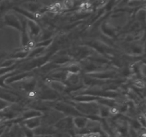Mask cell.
Masks as SVG:
<instances>
[{"label": "cell", "mask_w": 146, "mask_h": 137, "mask_svg": "<svg viewBox=\"0 0 146 137\" xmlns=\"http://www.w3.org/2000/svg\"><path fill=\"white\" fill-rule=\"evenodd\" d=\"M88 118L82 116H78L73 118V124L74 126L76 127L78 130H83L86 128L87 123L88 121Z\"/></svg>", "instance_id": "3957f363"}, {"label": "cell", "mask_w": 146, "mask_h": 137, "mask_svg": "<svg viewBox=\"0 0 146 137\" xmlns=\"http://www.w3.org/2000/svg\"><path fill=\"white\" fill-rule=\"evenodd\" d=\"M54 126L57 130H60V131L72 129L74 127V124H73V118H71V117L61 118V119H59L57 122L54 124Z\"/></svg>", "instance_id": "6da1fadb"}, {"label": "cell", "mask_w": 146, "mask_h": 137, "mask_svg": "<svg viewBox=\"0 0 146 137\" xmlns=\"http://www.w3.org/2000/svg\"><path fill=\"white\" fill-rule=\"evenodd\" d=\"M64 5L66 8L68 9L72 7V1L71 0H64Z\"/></svg>", "instance_id": "9c48e42d"}, {"label": "cell", "mask_w": 146, "mask_h": 137, "mask_svg": "<svg viewBox=\"0 0 146 137\" xmlns=\"http://www.w3.org/2000/svg\"><path fill=\"white\" fill-rule=\"evenodd\" d=\"M108 111H109V114H111V115H116V114H118V108H115V107H111L108 109Z\"/></svg>", "instance_id": "52a82bcc"}, {"label": "cell", "mask_w": 146, "mask_h": 137, "mask_svg": "<svg viewBox=\"0 0 146 137\" xmlns=\"http://www.w3.org/2000/svg\"><path fill=\"white\" fill-rule=\"evenodd\" d=\"M133 84L134 85H135L140 88H143L145 87V81L142 79H135Z\"/></svg>", "instance_id": "5b68a950"}, {"label": "cell", "mask_w": 146, "mask_h": 137, "mask_svg": "<svg viewBox=\"0 0 146 137\" xmlns=\"http://www.w3.org/2000/svg\"><path fill=\"white\" fill-rule=\"evenodd\" d=\"M42 120L40 117H34V118H29V119L23 121V126L27 127L31 130H34L41 125Z\"/></svg>", "instance_id": "7a4b0ae2"}, {"label": "cell", "mask_w": 146, "mask_h": 137, "mask_svg": "<svg viewBox=\"0 0 146 137\" xmlns=\"http://www.w3.org/2000/svg\"><path fill=\"white\" fill-rule=\"evenodd\" d=\"M138 121L139 123V124L141 125V126L143 127V128H145V117L144 115H139L138 116Z\"/></svg>", "instance_id": "8992f818"}, {"label": "cell", "mask_w": 146, "mask_h": 137, "mask_svg": "<svg viewBox=\"0 0 146 137\" xmlns=\"http://www.w3.org/2000/svg\"><path fill=\"white\" fill-rule=\"evenodd\" d=\"M106 0H101V1H100V5H104L106 4Z\"/></svg>", "instance_id": "7c38bea8"}, {"label": "cell", "mask_w": 146, "mask_h": 137, "mask_svg": "<svg viewBox=\"0 0 146 137\" xmlns=\"http://www.w3.org/2000/svg\"><path fill=\"white\" fill-rule=\"evenodd\" d=\"M54 6H55L56 8H58V9H60L61 8V3H59V2H56L55 4H54Z\"/></svg>", "instance_id": "8fae6325"}, {"label": "cell", "mask_w": 146, "mask_h": 137, "mask_svg": "<svg viewBox=\"0 0 146 137\" xmlns=\"http://www.w3.org/2000/svg\"><path fill=\"white\" fill-rule=\"evenodd\" d=\"M47 9H48V11H51V12H57V11H58V10H59L58 8H56V7L54 6V4L48 6V7H47Z\"/></svg>", "instance_id": "ba28073f"}, {"label": "cell", "mask_w": 146, "mask_h": 137, "mask_svg": "<svg viewBox=\"0 0 146 137\" xmlns=\"http://www.w3.org/2000/svg\"><path fill=\"white\" fill-rule=\"evenodd\" d=\"M34 17H35L36 18L40 19L42 17V14H41V13H40V12H36L34 14Z\"/></svg>", "instance_id": "30bf717a"}, {"label": "cell", "mask_w": 146, "mask_h": 137, "mask_svg": "<svg viewBox=\"0 0 146 137\" xmlns=\"http://www.w3.org/2000/svg\"><path fill=\"white\" fill-rule=\"evenodd\" d=\"M75 137H85L84 136V134H78L75 136Z\"/></svg>", "instance_id": "4fadbf2b"}, {"label": "cell", "mask_w": 146, "mask_h": 137, "mask_svg": "<svg viewBox=\"0 0 146 137\" xmlns=\"http://www.w3.org/2000/svg\"><path fill=\"white\" fill-rule=\"evenodd\" d=\"M85 137H101V134L99 131H92V132L82 133Z\"/></svg>", "instance_id": "277c9868"}]
</instances>
